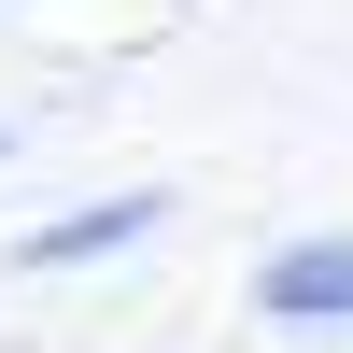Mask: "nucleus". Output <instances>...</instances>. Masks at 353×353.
Segmentation results:
<instances>
[{"mask_svg":"<svg viewBox=\"0 0 353 353\" xmlns=\"http://www.w3.org/2000/svg\"><path fill=\"white\" fill-rule=\"evenodd\" d=\"M254 311H283V325H297V311H353V241H339V254H269Z\"/></svg>","mask_w":353,"mask_h":353,"instance_id":"nucleus-1","label":"nucleus"},{"mask_svg":"<svg viewBox=\"0 0 353 353\" xmlns=\"http://www.w3.org/2000/svg\"><path fill=\"white\" fill-rule=\"evenodd\" d=\"M156 212H170V198H99V212H71V226H43V241H28V269H71V254H113V241H141Z\"/></svg>","mask_w":353,"mask_h":353,"instance_id":"nucleus-2","label":"nucleus"}]
</instances>
